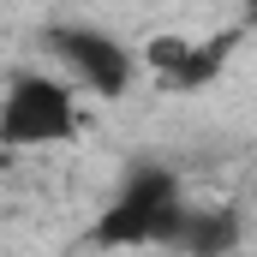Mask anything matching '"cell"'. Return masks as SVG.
<instances>
[{
	"instance_id": "obj_6",
	"label": "cell",
	"mask_w": 257,
	"mask_h": 257,
	"mask_svg": "<svg viewBox=\"0 0 257 257\" xmlns=\"http://www.w3.org/2000/svg\"><path fill=\"white\" fill-rule=\"evenodd\" d=\"M239 24H245V30L257 24V0H245V18H239Z\"/></svg>"
},
{
	"instance_id": "obj_3",
	"label": "cell",
	"mask_w": 257,
	"mask_h": 257,
	"mask_svg": "<svg viewBox=\"0 0 257 257\" xmlns=\"http://www.w3.org/2000/svg\"><path fill=\"white\" fill-rule=\"evenodd\" d=\"M239 42H245V24H227V30H209V36L162 30V36H150V42H144L138 66H144L168 96H197V90H209V84L233 66Z\"/></svg>"
},
{
	"instance_id": "obj_2",
	"label": "cell",
	"mask_w": 257,
	"mask_h": 257,
	"mask_svg": "<svg viewBox=\"0 0 257 257\" xmlns=\"http://www.w3.org/2000/svg\"><path fill=\"white\" fill-rule=\"evenodd\" d=\"M78 132V96L72 78H48V72H18L0 96V144L12 150H48Z\"/></svg>"
},
{
	"instance_id": "obj_5",
	"label": "cell",
	"mask_w": 257,
	"mask_h": 257,
	"mask_svg": "<svg viewBox=\"0 0 257 257\" xmlns=\"http://www.w3.org/2000/svg\"><path fill=\"white\" fill-rule=\"evenodd\" d=\"M239 239H245L239 209H227V203H186L168 251H180V257H233Z\"/></svg>"
},
{
	"instance_id": "obj_1",
	"label": "cell",
	"mask_w": 257,
	"mask_h": 257,
	"mask_svg": "<svg viewBox=\"0 0 257 257\" xmlns=\"http://www.w3.org/2000/svg\"><path fill=\"white\" fill-rule=\"evenodd\" d=\"M186 203L192 197L168 162H132L126 180L108 197V209L90 221L84 245L90 251H168Z\"/></svg>"
},
{
	"instance_id": "obj_4",
	"label": "cell",
	"mask_w": 257,
	"mask_h": 257,
	"mask_svg": "<svg viewBox=\"0 0 257 257\" xmlns=\"http://www.w3.org/2000/svg\"><path fill=\"white\" fill-rule=\"evenodd\" d=\"M42 48L66 66L72 90H90L96 102H120L138 78V54H132L120 36L96 30V24H48L42 30Z\"/></svg>"
}]
</instances>
